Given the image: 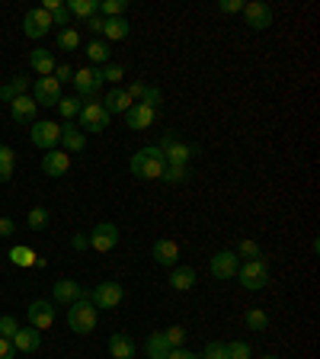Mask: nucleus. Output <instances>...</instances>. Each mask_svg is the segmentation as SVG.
Wrapping results in <instances>:
<instances>
[{"instance_id": "obj_41", "label": "nucleus", "mask_w": 320, "mask_h": 359, "mask_svg": "<svg viewBox=\"0 0 320 359\" xmlns=\"http://www.w3.org/2000/svg\"><path fill=\"white\" fill-rule=\"evenodd\" d=\"M141 103H145V106H151V109H160V103H163V93H160V87L147 84V87H145V97H141Z\"/></svg>"}, {"instance_id": "obj_6", "label": "nucleus", "mask_w": 320, "mask_h": 359, "mask_svg": "<svg viewBox=\"0 0 320 359\" xmlns=\"http://www.w3.org/2000/svg\"><path fill=\"white\" fill-rule=\"evenodd\" d=\"M29 138H32V145L42 148V151H54L58 141H61V125L52 122V119H36L29 129Z\"/></svg>"}, {"instance_id": "obj_12", "label": "nucleus", "mask_w": 320, "mask_h": 359, "mask_svg": "<svg viewBox=\"0 0 320 359\" xmlns=\"http://www.w3.org/2000/svg\"><path fill=\"white\" fill-rule=\"evenodd\" d=\"M32 99H36V106H58L61 84L54 77H38L36 84H32Z\"/></svg>"}, {"instance_id": "obj_51", "label": "nucleus", "mask_w": 320, "mask_h": 359, "mask_svg": "<svg viewBox=\"0 0 320 359\" xmlns=\"http://www.w3.org/2000/svg\"><path fill=\"white\" fill-rule=\"evenodd\" d=\"M13 231H16L13 218H0V237H13Z\"/></svg>"}, {"instance_id": "obj_43", "label": "nucleus", "mask_w": 320, "mask_h": 359, "mask_svg": "<svg viewBox=\"0 0 320 359\" xmlns=\"http://www.w3.org/2000/svg\"><path fill=\"white\" fill-rule=\"evenodd\" d=\"M163 337H167V344L176 350V346H183V344H186V328H180V324H173V328H167V330H163Z\"/></svg>"}, {"instance_id": "obj_45", "label": "nucleus", "mask_w": 320, "mask_h": 359, "mask_svg": "<svg viewBox=\"0 0 320 359\" xmlns=\"http://www.w3.org/2000/svg\"><path fill=\"white\" fill-rule=\"evenodd\" d=\"M0 167H16V151L10 145H0Z\"/></svg>"}, {"instance_id": "obj_11", "label": "nucleus", "mask_w": 320, "mask_h": 359, "mask_svg": "<svg viewBox=\"0 0 320 359\" xmlns=\"http://www.w3.org/2000/svg\"><path fill=\"white\" fill-rule=\"evenodd\" d=\"M272 16H275L272 7L263 3V0H250V3H244V20H247V26L256 29V32L269 29V26H272Z\"/></svg>"}, {"instance_id": "obj_10", "label": "nucleus", "mask_w": 320, "mask_h": 359, "mask_svg": "<svg viewBox=\"0 0 320 359\" xmlns=\"http://www.w3.org/2000/svg\"><path fill=\"white\" fill-rule=\"evenodd\" d=\"M125 298L122 283H96V289L90 292V302L96 308H119Z\"/></svg>"}, {"instance_id": "obj_35", "label": "nucleus", "mask_w": 320, "mask_h": 359, "mask_svg": "<svg viewBox=\"0 0 320 359\" xmlns=\"http://www.w3.org/2000/svg\"><path fill=\"white\" fill-rule=\"evenodd\" d=\"M26 222H29V228H32V231H45V225L52 222V215H48V209H45V206H36V209H29Z\"/></svg>"}, {"instance_id": "obj_15", "label": "nucleus", "mask_w": 320, "mask_h": 359, "mask_svg": "<svg viewBox=\"0 0 320 359\" xmlns=\"http://www.w3.org/2000/svg\"><path fill=\"white\" fill-rule=\"evenodd\" d=\"M26 318H29V328H36V330H48L54 324V318H58V311H54V305L52 302H32L29 308H26Z\"/></svg>"}, {"instance_id": "obj_29", "label": "nucleus", "mask_w": 320, "mask_h": 359, "mask_svg": "<svg viewBox=\"0 0 320 359\" xmlns=\"http://www.w3.org/2000/svg\"><path fill=\"white\" fill-rule=\"evenodd\" d=\"M36 257H38V253L32 251V247H26V244L10 247V253H7V260L13 263V267H20V269H29L32 263H36Z\"/></svg>"}, {"instance_id": "obj_7", "label": "nucleus", "mask_w": 320, "mask_h": 359, "mask_svg": "<svg viewBox=\"0 0 320 359\" xmlns=\"http://www.w3.org/2000/svg\"><path fill=\"white\" fill-rule=\"evenodd\" d=\"M119 237H122V231L115 228L112 222H99L96 228L87 234V241H90V247L96 253H109V251H115V247H119Z\"/></svg>"}, {"instance_id": "obj_21", "label": "nucleus", "mask_w": 320, "mask_h": 359, "mask_svg": "<svg viewBox=\"0 0 320 359\" xmlns=\"http://www.w3.org/2000/svg\"><path fill=\"white\" fill-rule=\"evenodd\" d=\"M29 68L36 71L38 77H52L54 68H58V62H54V55L45 52V48H32L29 52Z\"/></svg>"}, {"instance_id": "obj_39", "label": "nucleus", "mask_w": 320, "mask_h": 359, "mask_svg": "<svg viewBox=\"0 0 320 359\" xmlns=\"http://www.w3.org/2000/svg\"><path fill=\"white\" fill-rule=\"evenodd\" d=\"M99 74H103V84H122L125 68L122 64H106V68H99Z\"/></svg>"}, {"instance_id": "obj_19", "label": "nucleus", "mask_w": 320, "mask_h": 359, "mask_svg": "<svg viewBox=\"0 0 320 359\" xmlns=\"http://www.w3.org/2000/svg\"><path fill=\"white\" fill-rule=\"evenodd\" d=\"M13 350L16 353H36L38 346H42V330H36V328H20L13 334Z\"/></svg>"}, {"instance_id": "obj_33", "label": "nucleus", "mask_w": 320, "mask_h": 359, "mask_svg": "<svg viewBox=\"0 0 320 359\" xmlns=\"http://www.w3.org/2000/svg\"><path fill=\"white\" fill-rule=\"evenodd\" d=\"M80 109H84V103H80L77 97H61L58 99V113H61L68 122H74L77 115H80Z\"/></svg>"}, {"instance_id": "obj_3", "label": "nucleus", "mask_w": 320, "mask_h": 359, "mask_svg": "<svg viewBox=\"0 0 320 359\" xmlns=\"http://www.w3.org/2000/svg\"><path fill=\"white\" fill-rule=\"evenodd\" d=\"M237 279L244 286L247 292H263L272 279V269H269V260L266 257H259V260H244L240 269H237Z\"/></svg>"}, {"instance_id": "obj_13", "label": "nucleus", "mask_w": 320, "mask_h": 359, "mask_svg": "<svg viewBox=\"0 0 320 359\" xmlns=\"http://www.w3.org/2000/svg\"><path fill=\"white\" fill-rule=\"evenodd\" d=\"M48 29H52V16H48L45 10H42V7L26 10V16H23V32H26V38H45Z\"/></svg>"}, {"instance_id": "obj_27", "label": "nucleus", "mask_w": 320, "mask_h": 359, "mask_svg": "<svg viewBox=\"0 0 320 359\" xmlns=\"http://www.w3.org/2000/svg\"><path fill=\"white\" fill-rule=\"evenodd\" d=\"M131 26L125 16H112V20H106V26H103V36L109 38V42H122V38H129Z\"/></svg>"}, {"instance_id": "obj_48", "label": "nucleus", "mask_w": 320, "mask_h": 359, "mask_svg": "<svg viewBox=\"0 0 320 359\" xmlns=\"http://www.w3.org/2000/svg\"><path fill=\"white\" fill-rule=\"evenodd\" d=\"M84 26L93 32V36H103V26H106V20L96 13V16H90V20H84Z\"/></svg>"}, {"instance_id": "obj_22", "label": "nucleus", "mask_w": 320, "mask_h": 359, "mask_svg": "<svg viewBox=\"0 0 320 359\" xmlns=\"http://www.w3.org/2000/svg\"><path fill=\"white\" fill-rule=\"evenodd\" d=\"M52 295H54V302H58V305H71V302H77V298H84L87 292L80 289V283H74V279H58Z\"/></svg>"}, {"instance_id": "obj_49", "label": "nucleus", "mask_w": 320, "mask_h": 359, "mask_svg": "<svg viewBox=\"0 0 320 359\" xmlns=\"http://www.w3.org/2000/svg\"><path fill=\"white\" fill-rule=\"evenodd\" d=\"M10 87L16 90V97H26V90H29V80H26V77H13V80H10Z\"/></svg>"}, {"instance_id": "obj_38", "label": "nucleus", "mask_w": 320, "mask_h": 359, "mask_svg": "<svg viewBox=\"0 0 320 359\" xmlns=\"http://www.w3.org/2000/svg\"><path fill=\"white\" fill-rule=\"evenodd\" d=\"M198 359H228V346L221 340H212V344H205V350L198 353Z\"/></svg>"}, {"instance_id": "obj_25", "label": "nucleus", "mask_w": 320, "mask_h": 359, "mask_svg": "<svg viewBox=\"0 0 320 359\" xmlns=\"http://www.w3.org/2000/svg\"><path fill=\"white\" fill-rule=\"evenodd\" d=\"M109 356L112 359H135V340L129 334H112L109 337Z\"/></svg>"}, {"instance_id": "obj_37", "label": "nucleus", "mask_w": 320, "mask_h": 359, "mask_svg": "<svg viewBox=\"0 0 320 359\" xmlns=\"http://www.w3.org/2000/svg\"><path fill=\"white\" fill-rule=\"evenodd\" d=\"M58 48L61 52H74V48H80V36H77V29H58Z\"/></svg>"}, {"instance_id": "obj_30", "label": "nucleus", "mask_w": 320, "mask_h": 359, "mask_svg": "<svg viewBox=\"0 0 320 359\" xmlns=\"http://www.w3.org/2000/svg\"><path fill=\"white\" fill-rule=\"evenodd\" d=\"M87 58H90V64H106L112 58V48H109L106 38H93L87 45Z\"/></svg>"}, {"instance_id": "obj_8", "label": "nucleus", "mask_w": 320, "mask_h": 359, "mask_svg": "<svg viewBox=\"0 0 320 359\" xmlns=\"http://www.w3.org/2000/svg\"><path fill=\"white\" fill-rule=\"evenodd\" d=\"M208 269H212V276L218 283H228V279L237 276V269H240V257H237L234 251H218L212 260H208Z\"/></svg>"}, {"instance_id": "obj_26", "label": "nucleus", "mask_w": 320, "mask_h": 359, "mask_svg": "<svg viewBox=\"0 0 320 359\" xmlns=\"http://www.w3.org/2000/svg\"><path fill=\"white\" fill-rule=\"evenodd\" d=\"M170 350H173V346L167 344L163 330H154V334H147V344H145L147 359H167V356H170Z\"/></svg>"}, {"instance_id": "obj_36", "label": "nucleus", "mask_w": 320, "mask_h": 359, "mask_svg": "<svg viewBox=\"0 0 320 359\" xmlns=\"http://www.w3.org/2000/svg\"><path fill=\"white\" fill-rule=\"evenodd\" d=\"M234 253H237V257H240V263H244V260H259V257H263V251H259V244H256V241H250V237H247V241H240Z\"/></svg>"}, {"instance_id": "obj_24", "label": "nucleus", "mask_w": 320, "mask_h": 359, "mask_svg": "<svg viewBox=\"0 0 320 359\" xmlns=\"http://www.w3.org/2000/svg\"><path fill=\"white\" fill-rule=\"evenodd\" d=\"M58 145H64V154H77L87 148V135L68 122V125H61V141H58Z\"/></svg>"}, {"instance_id": "obj_18", "label": "nucleus", "mask_w": 320, "mask_h": 359, "mask_svg": "<svg viewBox=\"0 0 320 359\" xmlns=\"http://www.w3.org/2000/svg\"><path fill=\"white\" fill-rule=\"evenodd\" d=\"M36 113H38V106L32 97H16L13 103H10V115H13V122H20V125H32L36 122Z\"/></svg>"}, {"instance_id": "obj_40", "label": "nucleus", "mask_w": 320, "mask_h": 359, "mask_svg": "<svg viewBox=\"0 0 320 359\" xmlns=\"http://www.w3.org/2000/svg\"><path fill=\"white\" fill-rule=\"evenodd\" d=\"M228 346V359H250V344H244V340H231V344H224Z\"/></svg>"}, {"instance_id": "obj_16", "label": "nucleus", "mask_w": 320, "mask_h": 359, "mask_svg": "<svg viewBox=\"0 0 320 359\" xmlns=\"http://www.w3.org/2000/svg\"><path fill=\"white\" fill-rule=\"evenodd\" d=\"M160 119V109H151V106H145V103H135V106L125 113V122H129V129L131 132H145V129H151L154 122Z\"/></svg>"}, {"instance_id": "obj_42", "label": "nucleus", "mask_w": 320, "mask_h": 359, "mask_svg": "<svg viewBox=\"0 0 320 359\" xmlns=\"http://www.w3.org/2000/svg\"><path fill=\"white\" fill-rule=\"evenodd\" d=\"M16 330H20V324H16L13 314H0V337H3V340H13Z\"/></svg>"}, {"instance_id": "obj_55", "label": "nucleus", "mask_w": 320, "mask_h": 359, "mask_svg": "<svg viewBox=\"0 0 320 359\" xmlns=\"http://www.w3.org/2000/svg\"><path fill=\"white\" fill-rule=\"evenodd\" d=\"M263 359H279V356H272V353H269V356H263Z\"/></svg>"}, {"instance_id": "obj_23", "label": "nucleus", "mask_w": 320, "mask_h": 359, "mask_svg": "<svg viewBox=\"0 0 320 359\" xmlns=\"http://www.w3.org/2000/svg\"><path fill=\"white\" fill-rule=\"evenodd\" d=\"M198 283V276L192 267H173L170 269V289L173 292H189Z\"/></svg>"}, {"instance_id": "obj_34", "label": "nucleus", "mask_w": 320, "mask_h": 359, "mask_svg": "<svg viewBox=\"0 0 320 359\" xmlns=\"http://www.w3.org/2000/svg\"><path fill=\"white\" fill-rule=\"evenodd\" d=\"M244 324L253 330V334H263V330L269 328V318H266V311H259V308H250V311L244 314Z\"/></svg>"}, {"instance_id": "obj_28", "label": "nucleus", "mask_w": 320, "mask_h": 359, "mask_svg": "<svg viewBox=\"0 0 320 359\" xmlns=\"http://www.w3.org/2000/svg\"><path fill=\"white\" fill-rule=\"evenodd\" d=\"M64 7H68V13L77 16V20H90V16L99 13V0H68Z\"/></svg>"}, {"instance_id": "obj_2", "label": "nucleus", "mask_w": 320, "mask_h": 359, "mask_svg": "<svg viewBox=\"0 0 320 359\" xmlns=\"http://www.w3.org/2000/svg\"><path fill=\"white\" fill-rule=\"evenodd\" d=\"M96 321H99V308L90 302V292L68 305V328L74 330V334H93Z\"/></svg>"}, {"instance_id": "obj_9", "label": "nucleus", "mask_w": 320, "mask_h": 359, "mask_svg": "<svg viewBox=\"0 0 320 359\" xmlns=\"http://www.w3.org/2000/svg\"><path fill=\"white\" fill-rule=\"evenodd\" d=\"M80 129L87 132H106L109 129V113L103 109V103L99 99H90V103H84V109H80Z\"/></svg>"}, {"instance_id": "obj_50", "label": "nucleus", "mask_w": 320, "mask_h": 359, "mask_svg": "<svg viewBox=\"0 0 320 359\" xmlns=\"http://www.w3.org/2000/svg\"><path fill=\"white\" fill-rule=\"evenodd\" d=\"M167 359H198V353L186 350V346H176V350H170V356H167Z\"/></svg>"}, {"instance_id": "obj_20", "label": "nucleus", "mask_w": 320, "mask_h": 359, "mask_svg": "<svg viewBox=\"0 0 320 359\" xmlns=\"http://www.w3.org/2000/svg\"><path fill=\"white\" fill-rule=\"evenodd\" d=\"M135 106V103H131V97L129 93H125V87H112V90L106 93V97H103V109H106L109 115H115V113H129V109Z\"/></svg>"}, {"instance_id": "obj_4", "label": "nucleus", "mask_w": 320, "mask_h": 359, "mask_svg": "<svg viewBox=\"0 0 320 359\" xmlns=\"http://www.w3.org/2000/svg\"><path fill=\"white\" fill-rule=\"evenodd\" d=\"M160 151H163V161L167 164H186L189 167V161L196 157V154H202V148L198 145H189V141H180V138L173 135V132H167V135L160 138Z\"/></svg>"}, {"instance_id": "obj_53", "label": "nucleus", "mask_w": 320, "mask_h": 359, "mask_svg": "<svg viewBox=\"0 0 320 359\" xmlns=\"http://www.w3.org/2000/svg\"><path fill=\"white\" fill-rule=\"evenodd\" d=\"M13 99H16V90L10 87V80H7V84L0 87V103H13Z\"/></svg>"}, {"instance_id": "obj_32", "label": "nucleus", "mask_w": 320, "mask_h": 359, "mask_svg": "<svg viewBox=\"0 0 320 359\" xmlns=\"http://www.w3.org/2000/svg\"><path fill=\"white\" fill-rule=\"evenodd\" d=\"M125 10H129V0H99V16H103V20L125 16Z\"/></svg>"}, {"instance_id": "obj_54", "label": "nucleus", "mask_w": 320, "mask_h": 359, "mask_svg": "<svg viewBox=\"0 0 320 359\" xmlns=\"http://www.w3.org/2000/svg\"><path fill=\"white\" fill-rule=\"evenodd\" d=\"M71 247H74V251H87V247H90V241H87V234H74V237H71Z\"/></svg>"}, {"instance_id": "obj_46", "label": "nucleus", "mask_w": 320, "mask_h": 359, "mask_svg": "<svg viewBox=\"0 0 320 359\" xmlns=\"http://www.w3.org/2000/svg\"><path fill=\"white\" fill-rule=\"evenodd\" d=\"M145 87L147 84H141V80H131V84L125 87V93L131 97V103H141V97H145Z\"/></svg>"}, {"instance_id": "obj_44", "label": "nucleus", "mask_w": 320, "mask_h": 359, "mask_svg": "<svg viewBox=\"0 0 320 359\" xmlns=\"http://www.w3.org/2000/svg\"><path fill=\"white\" fill-rule=\"evenodd\" d=\"M52 77L58 80V84H71V80H74V68H71V64H58Z\"/></svg>"}, {"instance_id": "obj_52", "label": "nucleus", "mask_w": 320, "mask_h": 359, "mask_svg": "<svg viewBox=\"0 0 320 359\" xmlns=\"http://www.w3.org/2000/svg\"><path fill=\"white\" fill-rule=\"evenodd\" d=\"M0 359H16L13 344H10V340H3V337H0Z\"/></svg>"}, {"instance_id": "obj_1", "label": "nucleus", "mask_w": 320, "mask_h": 359, "mask_svg": "<svg viewBox=\"0 0 320 359\" xmlns=\"http://www.w3.org/2000/svg\"><path fill=\"white\" fill-rule=\"evenodd\" d=\"M131 174L138 176V180H160L163 176V170H167V161H163V151H160L157 145H147L141 148L138 154H131Z\"/></svg>"}, {"instance_id": "obj_14", "label": "nucleus", "mask_w": 320, "mask_h": 359, "mask_svg": "<svg viewBox=\"0 0 320 359\" xmlns=\"http://www.w3.org/2000/svg\"><path fill=\"white\" fill-rule=\"evenodd\" d=\"M151 257H154V263L173 269V267H180V244H176L173 237H160V241H154Z\"/></svg>"}, {"instance_id": "obj_47", "label": "nucleus", "mask_w": 320, "mask_h": 359, "mask_svg": "<svg viewBox=\"0 0 320 359\" xmlns=\"http://www.w3.org/2000/svg\"><path fill=\"white\" fill-rule=\"evenodd\" d=\"M218 10H221V13H244V0H221Z\"/></svg>"}, {"instance_id": "obj_17", "label": "nucleus", "mask_w": 320, "mask_h": 359, "mask_svg": "<svg viewBox=\"0 0 320 359\" xmlns=\"http://www.w3.org/2000/svg\"><path fill=\"white\" fill-rule=\"evenodd\" d=\"M42 170H45V176H52V180H61V176L71 170V154L58 151V148H54V151H45Z\"/></svg>"}, {"instance_id": "obj_5", "label": "nucleus", "mask_w": 320, "mask_h": 359, "mask_svg": "<svg viewBox=\"0 0 320 359\" xmlns=\"http://www.w3.org/2000/svg\"><path fill=\"white\" fill-rule=\"evenodd\" d=\"M74 93L80 103H90V99H96L99 87H103V74H99V68H80L74 71Z\"/></svg>"}, {"instance_id": "obj_31", "label": "nucleus", "mask_w": 320, "mask_h": 359, "mask_svg": "<svg viewBox=\"0 0 320 359\" xmlns=\"http://www.w3.org/2000/svg\"><path fill=\"white\" fill-rule=\"evenodd\" d=\"M163 183H186V180H192V170L186 167V164H167V170H163V176H160Z\"/></svg>"}]
</instances>
